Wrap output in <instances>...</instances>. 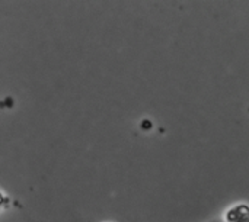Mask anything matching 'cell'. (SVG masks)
<instances>
[{"label":"cell","mask_w":249,"mask_h":222,"mask_svg":"<svg viewBox=\"0 0 249 222\" xmlns=\"http://www.w3.org/2000/svg\"><path fill=\"white\" fill-rule=\"evenodd\" d=\"M223 220L226 222H249V205L238 204V205L231 206L225 212Z\"/></svg>","instance_id":"obj_1"},{"label":"cell","mask_w":249,"mask_h":222,"mask_svg":"<svg viewBox=\"0 0 249 222\" xmlns=\"http://www.w3.org/2000/svg\"><path fill=\"white\" fill-rule=\"evenodd\" d=\"M210 222H226L225 220H222V218H214L213 221H210Z\"/></svg>","instance_id":"obj_2"}]
</instances>
